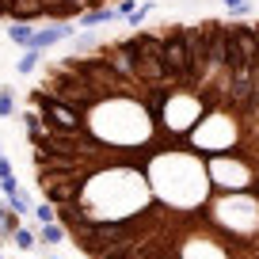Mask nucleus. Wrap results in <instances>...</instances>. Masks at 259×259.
<instances>
[{
    "mask_svg": "<svg viewBox=\"0 0 259 259\" xmlns=\"http://www.w3.org/2000/svg\"><path fill=\"white\" fill-rule=\"evenodd\" d=\"M42 198L80 259H259V23L65 54L27 92Z\"/></svg>",
    "mask_w": 259,
    "mask_h": 259,
    "instance_id": "obj_1",
    "label": "nucleus"
},
{
    "mask_svg": "<svg viewBox=\"0 0 259 259\" xmlns=\"http://www.w3.org/2000/svg\"><path fill=\"white\" fill-rule=\"evenodd\" d=\"M107 8V0H0V19L8 23H76L84 12Z\"/></svg>",
    "mask_w": 259,
    "mask_h": 259,
    "instance_id": "obj_2",
    "label": "nucleus"
},
{
    "mask_svg": "<svg viewBox=\"0 0 259 259\" xmlns=\"http://www.w3.org/2000/svg\"><path fill=\"white\" fill-rule=\"evenodd\" d=\"M73 34V23L65 19V23H50L46 31H34V38H31V50H46V46H57V42H65Z\"/></svg>",
    "mask_w": 259,
    "mask_h": 259,
    "instance_id": "obj_3",
    "label": "nucleus"
},
{
    "mask_svg": "<svg viewBox=\"0 0 259 259\" xmlns=\"http://www.w3.org/2000/svg\"><path fill=\"white\" fill-rule=\"evenodd\" d=\"M111 19H122L118 8H92V12H84L76 23H80V27H96V23H111Z\"/></svg>",
    "mask_w": 259,
    "mask_h": 259,
    "instance_id": "obj_4",
    "label": "nucleus"
},
{
    "mask_svg": "<svg viewBox=\"0 0 259 259\" xmlns=\"http://www.w3.org/2000/svg\"><path fill=\"white\" fill-rule=\"evenodd\" d=\"M65 240H69V233H65L61 221H50L38 229V244H65Z\"/></svg>",
    "mask_w": 259,
    "mask_h": 259,
    "instance_id": "obj_5",
    "label": "nucleus"
},
{
    "mask_svg": "<svg viewBox=\"0 0 259 259\" xmlns=\"http://www.w3.org/2000/svg\"><path fill=\"white\" fill-rule=\"evenodd\" d=\"M8 38L16 42L19 50H31V38H34V27H31V23H12V27H8Z\"/></svg>",
    "mask_w": 259,
    "mask_h": 259,
    "instance_id": "obj_6",
    "label": "nucleus"
},
{
    "mask_svg": "<svg viewBox=\"0 0 259 259\" xmlns=\"http://www.w3.org/2000/svg\"><path fill=\"white\" fill-rule=\"evenodd\" d=\"M42 65V50H23V57L16 61V73H23V76H31L34 69Z\"/></svg>",
    "mask_w": 259,
    "mask_h": 259,
    "instance_id": "obj_7",
    "label": "nucleus"
},
{
    "mask_svg": "<svg viewBox=\"0 0 259 259\" xmlns=\"http://www.w3.org/2000/svg\"><path fill=\"white\" fill-rule=\"evenodd\" d=\"M12 244H16L19 251H31L34 244H38V233H31V229H23V225H19L16 233H12Z\"/></svg>",
    "mask_w": 259,
    "mask_h": 259,
    "instance_id": "obj_8",
    "label": "nucleus"
},
{
    "mask_svg": "<svg viewBox=\"0 0 259 259\" xmlns=\"http://www.w3.org/2000/svg\"><path fill=\"white\" fill-rule=\"evenodd\" d=\"M4 202H8V206H12V210H16V213H31V210H34V206H31V198H27V194H23V191H16V194H8V198H4Z\"/></svg>",
    "mask_w": 259,
    "mask_h": 259,
    "instance_id": "obj_9",
    "label": "nucleus"
},
{
    "mask_svg": "<svg viewBox=\"0 0 259 259\" xmlns=\"http://www.w3.org/2000/svg\"><path fill=\"white\" fill-rule=\"evenodd\" d=\"M31 213H34V218H38V225H50V221H57V210H54V206L46 202V198H42V202L34 206Z\"/></svg>",
    "mask_w": 259,
    "mask_h": 259,
    "instance_id": "obj_10",
    "label": "nucleus"
},
{
    "mask_svg": "<svg viewBox=\"0 0 259 259\" xmlns=\"http://www.w3.org/2000/svg\"><path fill=\"white\" fill-rule=\"evenodd\" d=\"M16 114V96L8 88H0V118H12Z\"/></svg>",
    "mask_w": 259,
    "mask_h": 259,
    "instance_id": "obj_11",
    "label": "nucleus"
},
{
    "mask_svg": "<svg viewBox=\"0 0 259 259\" xmlns=\"http://www.w3.org/2000/svg\"><path fill=\"white\" fill-rule=\"evenodd\" d=\"M225 8H229V12H236V16H248L251 4H248V0H225Z\"/></svg>",
    "mask_w": 259,
    "mask_h": 259,
    "instance_id": "obj_12",
    "label": "nucleus"
},
{
    "mask_svg": "<svg viewBox=\"0 0 259 259\" xmlns=\"http://www.w3.org/2000/svg\"><path fill=\"white\" fill-rule=\"evenodd\" d=\"M50 259H61V255H50Z\"/></svg>",
    "mask_w": 259,
    "mask_h": 259,
    "instance_id": "obj_13",
    "label": "nucleus"
},
{
    "mask_svg": "<svg viewBox=\"0 0 259 259\" xmlns=\"http://www.w3.org/2000/svg\"><path fill=\"white\" fill-rule=\"evenodd\" d=\"M0 156H4V153H0Z\"/></svg>",
    "mask_w": 259,
    "mask_h": 259,
    "instance_id": "obj_14",
    "label": "nucleus"
},
{
    "mask_svg": "<svg viewBox=\"0 0 259 259\" xmlns=\"http://www.w3.org/2000/svg\"><path fill=\"white\" fill-rule=\"evenodd\" d=\"M0 259H4V255H0Z\"/></svg>",
    "mask_w": 259,
    "mask_h": 259,
    "instance_id": "obj_15",
    "label": "nucleus"
}]
</instances>
